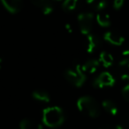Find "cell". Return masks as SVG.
Masks as SVG:
<instances>
[{
    "mask_svg": "<svg viewBox=\"0 0 129 129\" xmlns=\"http://www.w3.org/2000/svg\"><path fill=\"white\" fill-rule=\"evenodd\" d=\"M122 55H123L124 57H129V50H125V51L122 53Z\"/></svg>",
    "mask_w": 129,
    "mask_h": 129,
    "instance_id": "25",
    "label": "cell"
},
{
    "mask_svg": "<svg viewBox=\"0 0 129 129\" xmlns=\"http://www.w3.org/2000/svg\"><path fill=\"white\" fill-rule=\"evenodd\" d=\"M32 96L35 100L38 101V102H42V103H49L50 99V95H49L48 92L44 91V90H42V89L35 90L32 94Z\"/></svg>",
    "mask_w": 129,
    "mask_h": 129,
    "instance_id": "15",
    "label": "cell"
},
{
    "mask_svg": "<svg viewBox=\"0 0 129 129\" xmlns=\"http://www.w3.org/2000/svg\"><path fill=\"white\" fill-rule=\"evenodd\" d=\"M117 129H129V114H126L122 118L120 122L116 127Z\"/></svg>",
    "mask_w": 129,
    "mask_h": 129,
    "instance_id": "18",
    "label": "cell"
},
{
    "mask_svg": "<svg viewBox=\"0 0 129 129\" xmlns=\"http://www.w3.org/2000/svg\"><path fill=\"white\" fill-rule=\"evenodd\" d=\"M98 129H117V128L114 126H112L111 125H104L101 127H99Z\"/></svg>",
    "mask_w": 129,
    "mask_h": 129,
    "instance_id": "23",
    "label": "cell"
},
{
    "mask_svg": "<svg viewBox=\"0 0 129 129\" xmlns=\"http://www.w3.org/2000/svg\"><path fill=\"white\" fill-rule=\"evenodd\" d=\"M94 9L95 10L96 12H103L108 6L107 0H96L93 5Z\"/></svg>",
    "mask_w": 129,
    "mask_h": 129,
    "instance_id": "17",
    "label": "cell"
},
{
    "mask_svg": "<svg viewBox=\"0 0 129 129\" xmlns=\"http://www.w3.org/2000/svg\"><path fill=\"white\" fill-rule=\"evenodd\" d=\"M122 95H123V97L127 102H129V84L125 85V86L122 88Z\"/></svg>",
    "mask_w": 129,
    "mask_h": 129,
    "instance_id": "21",
    "label": "cell"
},
{
    "mask_svg": "<svg viewBox=\"0 0 129 129\" xmlns=\"http://www.w3.org/2000/svg\"><path fill=\"white\" fill-rule=\"evenodd\" d=\"M20 129H43V125L36 120L25 118L20 122Z\"/></svg>",
    "mask_w": 129,
    "mask_h": 129,
    "instance_id": "12",
    "label": "cell"
},
{
    "mask_svg": "<svg viewBox=\"0 0 129 129\" xmlns=\"http://www.w3.org/2000/svg\"><path fill=\"white\" fill-rule=\"evenodd\" d=\"M94 19H95V16L91 12H83L78 15L77 20L79 23V27L83 35L87 36L89 33H91Z\"/></svg>",
    "mask_w": 129,
    "mask_h": 129,
    "instance_id": "4",
    "label": "cell"
},
{
    "mask_svg": "<svg viewBox=\"0 0 129 129\" xmlns=\"http://www.w3.org/2000/svg\"><path fill=\"white\" fill-rule=\"evenodd\" d=\"M77 107L81 112L95 118L100 115V106L97 101L90 95H83L77 101Z\"/></svg>",
    "mask_w": 129,
    "mask_h": 129,
    "instance_id": "2",
    "label": "cell"
},
{
    "mask_svg": "<svg viewBox=\"0 0 129 129\" xmlns=\"http://www.w3.org/2000/svg\"><path fill=\"white\" fill-rule=\"evenodd\" d=\"M79 0H64L62 4L63 10L66 12H71L76 8Z\"/></svg>",
    "mask_w": 129,
    "mask_h": 129,
    "instance_id": "16",
    "label": "cell"
},
{
    "mask_svg": "<svg viewBox=\"0 0 129 129\" xmlns=\"http://www.w3.org/2000/svg\"><path fill=\"white\" fill-rule=\"evenodd\" d=\"M95 20H96L97 24L103 27H108L111 25V17L108 13H103V12H99L96 14L95 17Z\"/></svg>",
    "mask_w": 129,
    "mask_h": 129,
    "instance_id": "13",
    "label": "cell"
},
{
    "mask_svg": "<svg viewBox=\"0 0 129 129\" xmlns=\"http://www.w3.org/2000/svg\"><path fill=\"white\" fill-rule=\"evenodd\" d=\"M117 75L124 81H129V57H124L117 67Z\"/></svg>",
    "mask_w": 129,
    "mask_h": 129,
    "instance_id": "8",
    "label": "cell"
},
{
    "mask_svg": "<svg viewBox=\"0 0 129 129\" xmlns=\"http://www.w3.org/2000/svg\"><path fill=\"white\" fill-rule=\"evenodd\" d=\"M66 119L64 112L58 106H50L43 110V122L45 125L51 128L58 127Z\"/></svg>",
    "mask_w": 129,
    "mask_h": 129,
    "instance_id": "1",
    "label": "cell"
},
{
    "mask_svg": "<svg viewBox=\"0 0 129 129\" xmlns=\"http://www.w3.org/2000/svg\"><path fill=\"white\" fill-rule=\"evenodd\" d=\"M99 62L102 63V64L104 67H110L114 63V58L111 53L104 50L101 52L100 56H99Z\"/></svg>",
    "mask_w": 129,
    "mask_h": 129,
    "instance_id": "14",
    "label": "cell"
},
{
    "mask_svg": "<svg viewBox=\"0 0 129 129\" xmlns=\"http://www.w3.org/2000/svg\"><path fill=\"white\" fill-rule=\"evenodd\" d=\"M42 12L43 13V14L49 15L53 12V6L51 5V3H49V4L45 5L43 8H42Z\"/></svg>",
    "mask_w": 129,
    "mask_h": 129,
    "instance_id": "20",
    "label": "cell"
},
{
    "mask_svg": "<svg viewBox=\"0 0 129 129\" xmlns=\"http://www.w3.org/2000/svg\"><path fill=\"white\" fill-rule=\"evenodd\" d=\"M124 3H125V0H114L113 1V7L118 10L124 6Z\"/></svg>",
    "mask_w": 129,
    "mask_h": 129,
    "instance_id": "22",
    "label": "cell"
},
{
    "mask_svg": "<svg viewBox=\"0 0 129 129\" xmlns=\"http://www.w3.org/2000/svg\"><path fill=\"white\" fill-rule=\"evenodd\" d=\"M64 27H66V29H67V31L68 33H72L73 32V28H72V26H71V24H69V23L66 24Z\"/></svg>",
    "mask_w": 129,
    "mask_h": 129,
    "instance_id": "24",
    "label": "cell"
},
{
    "mask_svg": "<svg viewBox=\"0 0 129 129\" xmlns=\"http://www.w3.org/2000/svg\"><path fill=\"white\" fill-rule=\"evenodd\" d=\"M2 62H3L2 58H1V57H0V67H1V64H2Z\"/></svg>",
    "mask_w": 129,
    "mask_h": 129,
    "instance_id": "27",
    "label": "cell"
},
{
    "mask_svg": "<svg viewBox=\"0 0 129 129\" xmlns=\"http://www.w3.org/2000/svg\"><path fill=\"white\" fill-rule=\"evenodd\" d=\"M1 4L11 13H17L22 7L23 0H0Z\"/></svg>",
    "mask_w": 129,
    "mask_h": 129,
    "instance_id": "9",
    "label": "cell"
},
{
    "mask_svg": "<svg viewBox=\"0 0 129 129\" xmlns=\"http://www.w3.org/2000/svg\"><path fill=\"white\" fill-rule=\"evenodd\" d=\"M101 45V39L98 36L89 33L86 36V50L88 53H93Z\"/></svg>",
    "mask_w": 129,
    "mask_h": 129,
    "instance_id": "7",
    "label": "cell"
},
{
    "mask_svg": "<svg viewBox=\"0 0 129 129\" xmlns=\"http://www.w3.org/2000/svg\"><path fill=\"white\" fill-rule=\"evenodd\" d=\"M116 82L115 76L109 72H103L94 80L93 85L95 88H102L106 87H112Z\"/></svg>",
    "mask_w": 129,
    "mask_h": 129,
    "instance_id": "5",
    "label": "cell"
},
{
    "mask_svg": "<svg viewBox=\"0 0 129 129\" xmlns=\"http://www.w3.org/2000/svg\"><path fill=\"white\" fill-rule=\"evenodd\" d=\"M31 2L33 3V5L36 6H37V7L39 8H43V6H45V5L49 4V3L50 2V0H31Z\"/></svg>",
    "mask_w": 129,
    "mask_h": 129,
    "instance_id": "19",
    "label": "cell"
},
{
    "mask_svg": "<svg viewBox=\"0 0 129 129\" xmlns=\"http://www.w3.org/2000/svg\"><path fill=\"white\" fill-rule=\"evenodd\" d=\"M64 75L68 82L77 88H80L84 84L87 78L82 67H81L80 64H75L71 68L66 70Z\"/></svg>",
    "mask_w": 129,
    "mask_h": 129,
    "instance_id": "3",
    "label": "cell"
},
{
    "mask_svg": "<svg viewBox=\"0 0 129 129\" xmlns=\"http://www.w3.org/2000/svg\"><path fill=\"white\" fill-rule=\"evenodd\" d=\"M95 1H96V0H86V2L88 3V4H89V5H93Z\"/></svg>",
    "mask_w": 129,
    "mask_h": 129,
    "instance_id": "26",
    "label": "cell"
},
{
    "mask_svg": "<svg viewBox=\"0 0 129 129\" xmlns=\"http://www.w3.org/2000/svg\"><path fill=\"white\" fill-rule=\"evenodd\" d=\"M100 66V62L97 59H89L82 66L85 74H95Z\"/></svg>",
    "mask_w": 129,
    "mask_h": 129,
    "instance_id": "10",
    "label": "cell"
},
{
    "mask_svg": "<svg viewBox=\"0 0 129 129\" xmlns=\"http://www.w3.org/2000/svg\"><path fill=\"white\" fill-rule=\"evenodd\" d=\"M102 106L104 108V110L109 114L112 115V116H116L118 112V108L117 106V104L113 102L112 100L110 99H105L103 101Z\"/></svg>",
    "mask_w": 129,
    "mask_h": 129,
    "instance_id": "11",
    "label": "cell"
},
{
    "mask_svg": "<svg viewBox=\"0 0 129 129\" xmlns=\"http://www.w3.org/2000/svg\"><path fill=\"white\" fill-rule=\"evenodd\" d=\"M104 39L107 43L115 45V46H121L124 42H125V38L120 33L113 30L107 31L104 35Z\"/></svg>",
    "mask_w": 129,
    "mask_h": 129,
    "instance_id": "6",
    "label": "cell"
}]
</instances>
